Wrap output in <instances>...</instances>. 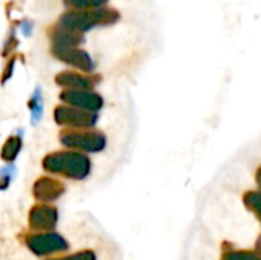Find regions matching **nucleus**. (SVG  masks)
I'll return each instance as SVG.
<instances>
[{"mask_svg": "<svg viewBox=\"0 0 261 260\" xmlns=\"http://www.w3.org/2000/svg\"><path fill=\"white\" fill-rule=\"evenodd\" d=\"M63 260H95V257L90 253H83V254H76L75 257H67V259Z\"/></svg>", "mask_w": 261, "mask_h": 260, "instance_id": "obj_4", "label": "nucleus"}, {"mask_svg": "<svg viewBox=\"0 0 261 260\" xmlns=\"http://www.w3.org/2000/svg\"><path fill=\"white\" fill-rule=\"evenodd\" d=\"M225 260H232V259H231V257H226V259H225Z\"/></svg>", "mask_w": 261, "mask_h": 260, "instance_id": "obj_5", "label": "nucleus"}, {"mask_svg": "<svg viewBox=\"0 0 261 260\" xmlns=\"http://www.w3.org/2000/svg\"><path fill=\"white\" fill-rule=\"evenodd\" d=\"M228 257H231L232 260H261L260 257H257L255 254L245 253V251H242V253H232V254H229Z\"/></svg>", "mask_w": 261, "mask_h": 260, "instance_id": "obj_3", "label": "nucleus"}, {"mask_svg": "<svg viewBox=\"0 0 261 260\" xmlns=\"http://www.w3.org/2000/svg\"><path fill=\"white\" fill-rule=\"evenodd\" d=\"M29 247L38 253V254H46L49 251H57V250H64L66 244L61 238L58 236H40L34 238L29 241Z\"/></svg>", "mask_w": 261, "mask_h": 260, "instance_id": "obj_1", "label": "nucleus"}, {"mask_svg": "<svg viewBox=\"0 0 261 260\" xmlns=\"http://www.w3.org/2000/svg\"><path fill=\"white\" fill-rule=\"evenodd\" d=\"M246 201H248V204L260 215L261 218V195H257V193L248 195V196H246Z\"/></svg>", "mask_w": 261, "mask_h": 260, "instance_id": "obj_2", "label": "nucleus"}]
</instances>
